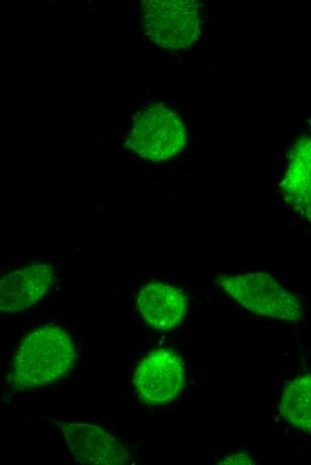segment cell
I'll return each mask as SVG.
<instances>
[{
  "label": "cell",
  "mask_w": 311,
  "mask_h": 465,
  "mask_svg": "<svg viewBox=\"0 0 311 465\" xmlns=\"http://www.w3.org/2000/svg\"><path fill=\"white\" fill-rule=\"evenodd\" d=\"M75 357L74 343L65 330L55 326L38 328L19 345L8 381L19 390L50 384L70 369Z\"/></svg>",
  "instance_id": "6da1fadb"
},
{
  "label": "cell",
  "mask_w": 311,
  "mask_h": 465,
  "mask_svg": "<svg viewBox=\"0 0 311 465\" xmlns=\"http://www.w3.org/2000/svg\"><path fill=\"white\" fill-rule=\"evenodd\" d=\"M141 13L145 34L165 50L187 49L202 33L203 14L198 1L145 0Z\"/></svg>",
  "instance_id": "7a4b0ae2"
},
{
  "label": "cell",
  "mask_w": 311,
  "mask_h": 465,
  "mask_svg": "<svg viewBox=\"0 0 311 465\" xmlns=\"http://www.w3.org/2000/svg\"><path fill=\"white\" fill-rule=\"evenodd\" d=\"M69 449L81 463L117 465L130 461V452L114 436L88 424H60Z\"/></svg>",
  "instance_id": "8992f818"
},
{
  "label": "cell",
  "mask_w": 311,
  "mask_h": 465,
  "mask_svg": "<svg viewBox=\"0 0 311 465\" xmlns=\"http://www.w3.org/2000/svg\"><path fill=\"white\" fill-rule=\"evenodd\" d=\"M281 415L295 427L311 432V377L304 374L291 380L280 401Z\"/></svg>",
  "instance_id": "30bf717a"
},
{
  "label": "cell",
  "mask_w": 311,
  "mask_h": 465,
  "mask_svg": "<svg viewBox=\"0 0 311 465\" xmlns=\"http://www.w3.org/2000/svg\"><path fill=\"white\" fill-rule=\"evenodd\" d=\"M186 140L180 115L168 106L156 103L134 115L126 146L143 159L160 162L180 153Z\"/></svg>",
  "instance_id": "277c9868"
},
{
  "label": "cell",
  "mask_w": 311,
  "mask_h": 465,
  "mask_svg": "<svg viewBox=\"0 0 311 465\" xmlns=\"http://www.w3.org/2000/svg\"><path fill=\"white\" fill-rule=\"evenodd\" d=\"M133 383L143 402L169 403L177 398L185 385L182 360L172 350L152 351L136 368Z\"/></svg>",
  "instance_id": "5b68a950"
},
{
  "label": "cell",
  "mask_w": 311,
  "mask_h": 465,
  "mask_svg": "<svg viewBox=\"0 0 311 465\" xmlns=\"http://www.w3.org/2000/svg\"><path fill=\"white\" fill-rule=\"evenodd\" d=\"M215 281L240 306L253 313L291 322L303 317L299 298L265 272L218 275Z\"/></svg>",
  "instance_id": "3957f363"
},
{
  "label": "cell",
  "mask_w": 311,
  "mask_h": 465,
  "mask_svg": "<svg viewBox=\"0 0 311 465\" xmlns=\"http://www.w3.org/2000/svg\"><path fill=\"white\" fill-rule=\"evenodd\" d=\"M218 464H255L254 460L248 454L240 452L235 453L229 456H225L222 458L218 462Z\"/></svg>",
  "instance_id": "8fae6325"
},
{
  "label": "cell",
  "mask_w": 311,
  "mask_h": 465,
  "mask_svg": "<svg viewBox=\"0 0 311 465\" xmlns=\"http://www.w3.org/2000/svg\"><path fill=\"white\" fill-rule=\"evenodd\" d=\"M286 173L280 184L285 201L299 216L310 220V137L301 136L291 147Z\"/></svg>",
  "instance_id": "9c48e42d"
},
{
  "label": "cell",
  "mask_w": 311,
  "mask_h": 465,
  "mask_svg": "<svg viewBox=\"0 0 311 465\" xmlns=\"http://www.w3.org/2000/svg\"><path fill=\"white\" fill-rule=\"evenodd\" d=\"M54 279V268L46 264L31 265L6 275L0 280V311L13 313L30 307L47 292Z\"/></svg>",
  "instance_id": "ba28073f"
},
{
  "label": "cell",
  "mask_w": 311,
  "mask_h": 465,
  "mask_svg": "<svg viewBox=\"0 0 311 465\" xmlns=\"http://www.w3.org/2000/svg\"><path fill=\"white\" fill-rule=\"evenodd\" d=\"M137 304L145 323L157 331L177 327L183 320L188 296L184 290L169 283L152 282L142 286Z\"/></svg>",
  "instance_id": "52a82bcc"
}]
</instances>
